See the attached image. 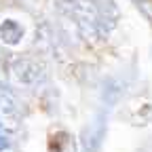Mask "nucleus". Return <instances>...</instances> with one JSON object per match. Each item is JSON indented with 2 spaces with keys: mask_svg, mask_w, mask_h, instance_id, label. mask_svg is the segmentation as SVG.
Masks as SVG:
<instances>
[{
  "mask_svg": "<svg viewBox=\"0 0 152 152\" xmlns=\"http://www.w3.org/2000/svg\"><path fill=\"white\" fill-rule=\"evenodd\" d=\"M97 0H59V9L70 19H74L78 32L87 40H97Z\"/></svg>",
  "mask_w": 152,
  "mask_h": 152,
  "instance_id": "obj_1",
  "label": "nucleus"
},
{
  "mask_svg": "<svg viewBox=\"0 0 152 152\" xmlns=\"http://www.w3.org/2000/svg\"><path fill=\"white\" fill-rule=\"evenodd\" d=\"M11 74L19 85H26V87L40 85L47 78L45 66H40L36 59H28V57H17V59H13L11 61Z\"/></svg>",
  "mask_w": 152,
  "mask_h": 152,
  "instance_id": "obj_2",
  "label": "nucleus"
},
{
  "mask_svg": "<svg viewBox=\"0 0 152 152\" xmlns=\"http://www.w3.org/2000/svg\"><path fill=\"white\" fill-rule=\"evenodd\" d=\"M0 116L4 121H17L19 118V102L15 93L7 83L0 80Z\"/></svg>",
  "mask_w": 152,
  "mask_h": 152,
  "instance_id": "obj_3",
  "label": "nucleus"
},
{
  "mask_svg": "<svg viewBox=\"0 0 152 152\" xmlns=\"http://www.w3.org/2000/svg\"><path fill=\"white\" fill-rule=\"evenodd\" d=\"M123 91H125V85L118 78H108L102 87V102L106 106H116L123 99Z\"/></svg>",
  "mask_w": 152,
  "mask_h": 152,
  "instance_id": "obj_4",
  "label": "nucleus"
},
{
  "mask_svg": "<svg viewBox=\"0 0 152 152\" xmlns=\"http://www.w3.org/2000/svg\"><path fill=\"white\" fill-rule=\"evenodd\" d=\"M23 36V28L19 26L17 21L13 19H4L2 23H0V40L7 42V45H17L21 40Z\"/></svg>",
  "mask_w": 152,
  "mask_h": 152,
  "instance_id": "obj_5",
  "label": "nucleus"
},
{
  "mask_svg": "<svg viewBox=\"0 0 152 152\" xmlns=\"http://www.w3.org/2000/svg\"><path fill=\"white\" fill-rule=\"evenodd\" d=\"M104 135H106V125H104V114H99L97 125L91 127V135L85 142V152H97V148L104 142Z\"/></svg>",
  "mask_w": 152,
  "mask_h": 152,
  "instance_id": "obj_6",
  "label": "nucleus"
},
{
  "mask_svg": "<svg viewBox=\"0 0 152 152\" xmlns=\"http://www.w3.org/2000/svg\"><path fill=\"white\" fill-rule=\"evenodd\" d=\"M137 7V11L146 17V21L148 23H152V0H135V2H133Z\"/></svg>",
  "mask_w": 152,
  "mask_h": 152,
  "instance_id": "obj_7",
  "label": "nucleus"
},
{
  "mask_svg": "<svg viewBox=\"0 0 152 152\" xmlns=\"http://www.w3.org/2000/svg\"><path fill=\"white\" fill-rule=\"evenodd\" d=\"M11 146V137H9V131H7V127L0 123V152H4L7 148Z\"/></svg>",
  "mask_w": 152,
  "mask_h": 152,
  "instance_id": "obj_8",
  "label": "nucleus"
}]
</instances>
